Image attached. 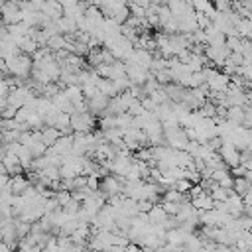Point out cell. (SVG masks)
Here are the masks:
<instances>
[{
	"label": "cell",
	"mask_w": 252,
	"mask_h": 252,
	"mask_svg": "<svg viewBox=\"0 0 252 252\" xmlns=\"http://www.w3.org/2000/svg\"><path fill=\"white\" fill-rule=\"evenodd\" d=\"M4 65H6V73L10 77H18L20 81L28 79L30 73H32V57H28L24 53H18V55L6 59Z\"/></svg>",
	"instance_id": "1"
},
{
	"label": "cell",
	"mask_w": 252,
	"mask_h": 252,
	"mask_svg": "<svg viewBox=\"0 0 252 252\" xmlns=\"http://www.w3.org/2000/svg\"><path fill=\"white\" fill-rule=\"evenodd\" d=\"M94 126V116H91L89 112H73L69 116V128L73 130V134H91Z\"/></svg>",
	"instance_id": "2"
},
{
	"label": "cell",
	"mask_w": 252,
	"mask_h": 252,
	"mask_svg": "<svg viewBox=\"0 0 252 252\" xmlns=\"http://www.w3.org/2000/svg\"><path fill=\"white\" fill-rule=\"evenodd\" d=\"M106 201L110 197H116V195H122V181L114 175H104L102 179H98V189H96Z\"/></svg>",
	"instance_id": "3"
},
{
	"label": "cell",
	"mask_w": 252,
	"mask_h": 252,
	"mask_svg": "<svg viewBox=\"0 0 252 252\" xmlns=\"http://www.w3.org/2000/svg\"><path fill=\"white\" fill-rule=\"evenodd\" d=\"M217 154H219V158H220V161L224 163L226 169H234V167L240 165V152H238L234 146H230V144H220V148H219Z\"/></svg>",
	"instance_id": "4"
},
{
	"label": "cell",
	"mask_w": 252,
	"mask_h": 252,
	"mask_svg": "<svg viewBox=\"0 0 252 252\" xmlns=\"http://www.w3.org/2000/svg\"><path fill=\"white\" fill-rule=\"evenodd\" d=\"M0 20L2 24L8 28V26H14V24H20L22 22V12L18 8L16 2H10V4H2L0 8Z\"/></svg>",
	"instance_id": "5"
},
{
	"label": "cell",
	"mask_w": 252,
	"mask_h": 252,
	"mask_svg": "<svg viewBox=\"0 0 252 252\" xmlns=\"http://www.w3.org/2000/svg\"><path fill=\"white\" fill-rule=\"evenodd\" d=\"M108 100L110 98H106L104 94H100L98 91L91 96V98H87L85 100V106H87V112L93 116V114H100L104 108H106V104H108Z\"/></svg>",
	"instance_id": "6"
},
{
	"label": "cell",
	"mask_w": 252,
	"mask_h": 252,
	"mask_svg": "<svg viewBox=\"0 0 252 252\" xmlns=\"http://www.w3.org/2000/svg\"><path fill=\"white\" fill-rule=\"evenodd\" d=\"M49 22H57L61 16H63V10H61V6H59V2H51V0H47V2H43L41 4V10H39Z\"/></svg>",
	"instance_id": "7"
},
{
	"label": "cell",
	"mask_w": 252,
	"mask_h": 252,
	"mask_svg": "<svg viewBox=\"0 0 252 252\" xmlns=\"http://www.w3.org/2000/svg\"><path fill=\"white\" fill-rule=\"evenodd\" d=\"M30 185H32V183H30L28 177H24V175H12L10 181H8V191H10L12 195H22Z\"/></svg>",
	"instance_id": "8"
},
{
	"label": "cell",
	"mask_w": 252,
	"mask_h": 252,
	"mask_svg": "<svg viewBox=\"0 0 252 252\" xmlns=\"http://www.w3.org/2000/svg\"><path fill=\"white\" fill-rule=\"evenodd\" d=\"M148 224H152V226H161L163 228V222L167 220V215L163 213V209H161V205H154L150 211H148Z\"/></svg>",
	"instance_id": "9"
},
{
	"label": "cell",
	"mask_w": 252,
	"mask_h": 252,
	"mask_svg": "<svg viewBox=\"0 0 252 252\" xmlns=\"http://www.w3.org/2000/svg\"><path fill=\"white\" fill-rule=\"evenodd\" d=\"M234 32H236L238 37L250 39V35H252V20L250 18H240L236 22V26H234Z\"/></svg>",
	"instance_id": "10"
},
{
	"label": "cell",
	"mask_w": 252,
	"mask_h": 252,
	"mask_svg": "<svg viewBox=\"0 0 252 252\" xmlns=\"http://www.w3.org/2000/svg\"><path fill=\"white\" fill-rule=\"evenodd\" d=\"M96 91H98L100 94H104L106 98H114V96H118V91H116L114 83L108 81V79H98V83H96Z\"/></svg>",
	"instance_id": "11"
},
{
	"label": "cell",
	"mask_w": 252,
	"mask_h": 252,
	"mask_svg": "<svg viewBox=\"0 0 252 252\" xmlns=\"http://www.w3.org/2000/svg\"><path fill=\"white\" fill-rule=\"evenodd\" d=\"M16 158H18V163H20V167H22L24 171L32 167V161H33V158H32V154H30V150H28V148H24L22 144L18 146V152H16Z\"/></svg>",
	"instance_id": "12"
},
{
	"label": "cell",
	"mask_w": 252,
	"mask_h": 252,
	"mask_svg": "<svg viewBox=\"0 0 252 252\" xmlns=\"http://www.w3.org/2000/svg\"><path fill=\"white\" fill-rule=\"evenodd\" d=\"M189 203H191V207H193L195 211H211V209H213V199H211L209 193H203L201 197L191 199Z\"/></svg>",
	"instance_id": "13"
},
{
	"label": "cell",
	"mask_w": 252,
	"mask_h": 252,
	"mask_svg": "<svg viewBox=\"0 0 252 252\" xmlns=\"http://www.w3.org/2000/svg\"><path fill=\"white\" fill-rule=\"evenodd\" d=\"M126 73H124V63L122 61H114L110 65V75H108V81H118V79H124Z\"/></svg>",
	"instance_id": "14"
},
{
	"label": "cell",
	"mask_w": 252,
	"mask_h": 252,
	"mask_svg": "<svg viewBox=\"0 0 252 252\" xmlns=\"http://www.w3.org/2000/svg\"><path fill=\"white\" fill-rule=\"evenodd\" d=\"M173 189H175L177 193H181V195H187L189 189H191V183H189L187 179H177V181L173 183Z\"/></svg>",
	"instance_id": "15"
},
{
	"label": "cell",
	"mask_w": 252,
	"mask_h": 252,
	"mask_svg": "<svg viewBox=\"0 0 252 252\" xmlns=\"http://www.w3.org/2000/svg\"><path fill=\"white\" fill-rule=\"evenodd\" d=\"M87 189L89 191H96L98 189V177H96V173L87 175Z\"/></svg>",
	"instance_id": "16"
},
{
	"label": "cell",
	"mask_w": 252,
	"mask_h": 252,
	"mask_svg": "<svg viewBox=\"0 0 252 252\" xmlns=\"http://www.w3.org/2000/svg\"><path fill=\"white\" fill-rule=\"evenodd\" d=\"M8 93H10V85H8V81H6V79H0V96L6 98Z\"/></svg>",
	"instance_id": "17"
},
{
	"label": "cell",
	"mask_w": 252,
	"mask_h": 252,
	"mask_svg": "<svg viewBox=\"0 0 252 252\" xmlns=\"http://www.w3.org/2000/svg\"><path fill=\"white\" fill-rule=\"evenodd\" d=\"M0 252H12V250H10V248H8L4 242H0Z\"/></svg>",
	"instance_id": "18"
},
{
	"label": "cell",
	"mask_w": 252,
	"mask_h": 252,
	"mask_svg": "<svg viewBox=\"0 0 252 252\" xmlns=\"http://www.w3.org/2000/svg\"><path fill=\"white\" fill-rule=\"evenodd\" d=\"M4 108H6V98H2V96H0V112H2Z\"/></svg>",
	"instance_id": "19"
},
{
	"label": "cell",
	"mask_w": 252,
	"mask_h": 252,
	"mask_svg": "<svg viewBox=\"0 0 252 252\" xmlns=\"http://www.w3.org/2000/svg\"><path fill=\"white\" fill-rule=\"evenodd\" d=\"M2 152H4V148H2V144H0V156H2Z\"/></svg>",
	"instance_id": "20"
}]
</instances>
